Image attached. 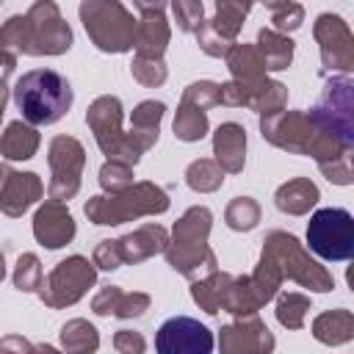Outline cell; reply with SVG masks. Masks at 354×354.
Masks as SVG:
<instances>
[{
    "instance_id": "cell-2",
    "label": "cell",
    "mask_w": 354,
    "mask_h": 354,
    "mask_svg": "<svg viewBox=\"0 0 354 354\" xmlns=\"http://www.w3.org/2000/svg\"><path fill=\"white\" fill-rule=\"evenodd\" d=\"M307 243L324 260H348L354 254V218L346 207H324L310 216Z\"/></svg>"
},
{
    "instance_id": "cell-1",
    "label": "cell",
    "mask_w": 354,
    "mask_h": 354,
    "mask_svg": "<svg viewBox=\"0 0 354 354\" xmlns=\"http://www.w3.org/2000/svg\"><path fill=\"white\" fill-rule=\"evenodd\" d=\"M14 102L30 124H53L69 111L72 86L53 69H33L17 80Z\"/></svg>"
},
{
    "instance_id": "cell-4",
    "label": "cell",
    "mask_w": 354,
    "mask_h": 354,
    "mask_svg": "<svg viewBox=\"0 0 354 354\" xmlns=\"http://www.w3.org/2000/svg\"><path fill=\"white\" fill-rule=\"evenodd\" d=\"M351 329H354V321H351V313L348 310H332L329 315H321L315 321V337L324 340V343H346L351 337Z\"/></svg>"
},
{
    "instance_id": "cell-5",
    "label": "cell",
    "mask_w": 354,
    "mask_h": 354,
    "mask_svg": "<svg viewBox=\"0 0 354 354\" xmlns=\"http://www.w3.org/2000/svg\"><path fill=\"white\" fill-rule=\"evenodd\" d=\"M0 279H3V257H0Z\"/></svg>"
},
{
    "instance_id": "cell-3",
    "label": "cell",
    "mask_w": 354,
    "mask_h": 354,
    "mask_svg": "<svg viewBox=\"0 0 354 354\" xmlns=\"http://www.w3.org/2000/svg\"><path fill=\"white\" fill-rule=\"evenodd\" d=\"M158 354H210L213 332L191 315H174L160 324L155 335Z\"/></svg>"
}]
</instances>
